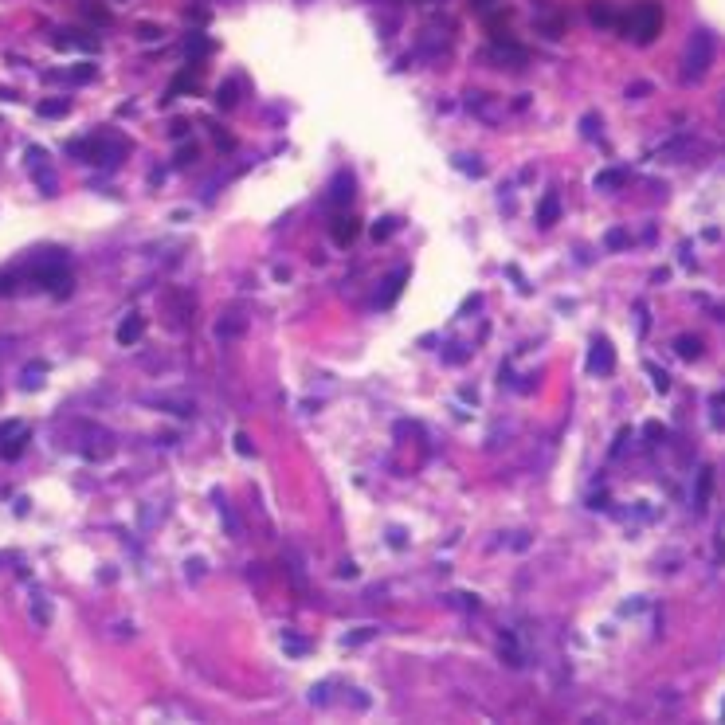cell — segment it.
<instances>
[{
  "mask_svg": "<svg viewBox=\"0 0 725 725\" xmlns=\"http://www.w3.org/2000/svg\"><path fill=\"white\" fill-rule=\"evenodd\" d=\"M713 63V40L710 32H694L690 43H686V55H682V79L686 82H698Z\"/></svg>",
  "mask_w": 725,
  "mask_h": 725,
  "instance_id": "6da1fadb",
  "label": "cell"
},
{
  "mask_svg": "<svg viewBox=\"0 0 725 725\" xmlns=\"http://www.w3.org/2000/svg\"><path fill=\"white\" fill-rule=\"evenodd\" d=\"M658 24H663L658 4H639V8H635V16L628 20V32H631V40L647 43V40H655V36H658Z\"/></svg>",
  "mask_w": 725,
  "mask_h": 725,
  "instance_id": "7a4b0ae2",
  "label": "cell"
},
{
  "mask_svg": "<svg viewBox=\"0 0 725 725\" xmlns=\"http://www.w3.org/2000/svg\"><path fill=\"white\" fill-rule=\"evenodd\" d=\"M612 365H616V353H612V345L604 342V337H596L589 349V372L592 377H608L612 372Z\"/></svg>",
  "mask_w": 725,
  "mask_h": 725,
  "instance_id": "3957f363",
  "label": "cell"
},
{
  "mask_svg": "<svg viewBox=\"0 0 725 725\" xmlns=\"http://www.w3.org/2000/svg\"><path fill=\"white\" fill-rule=\"evenodd\" d=\"M141 333H145V318L141 314H126L122 326H118V345H134Z\"/></svg>",
  "mask_w": 725,
  "mask_h": 725,
  "instance_id": "277c9868",
  "label": "cell"
},
{
  "mask_svg": "<svg viewBox=\"0 0 725 725\" xmlns=\"http://www.w3.org/2000/svg\"><path fill=\"white\" fill-rule=\"evenodd\" d=\"M710 486H713V471L710 466H702L698 490H694V510H706V502H710Z\"/></svg>",
  "mask_w": 725,
  "mask_h": 725,
  "instance_id": "5b68a950",
  "label": "cell"
},
{
  "mask_svg": "<svg viewBox=\"0 0 725 725\" xmlns=\"http://www.w3.org/2000/svg\"><path fill=\"white\" fill-rule=\"evenodd\" d=\"M349 196H353V177H349V173H337V180H333V192H329V200H333V204H345Z\"/></svg>",
  "mask_w": 725,
  "mask_h": 725,
  "instance_id": "8992f818",
  "label": "cell"
},
{
  "mask_svg": "<svg viewBox=\"0 0 725 725\" xmlns=\"http://www.w3.org/2000/svg\"><path fill=\"white\" fill-rule=\"evenodd\" d=\"M557 212H561V196H557V192H549L545 200H541V212H537V216H541V228L557 224Z\"/></svg>",
  "mask_w": 725,
  "mask_h": 725,
  "instance_id": "52a82bcc",
  "label": "cell"
},
{
  "mask_svg": "<svg viewBox=\"0 0 725 725\" xmlns=\"http://www.w3.org/2000/svg\"><path fill=\"white\" fill-rule=\"evenodd\" d=\"M67 110H71L67 98H43L40 102V118H63Z\"/></svg>",
  "mask_w": 725,
  "mask_h": 725,
  "instance_id": "ba28073f",
  "label": "cell"
},
{
  "mask_svg": "<svg viewBox=\"0 0 725 725\" xmlns=\"http://www.w3.org/2000/svg\"><path fill=\"white\" fill-rule=\"evenodd\" d=\"M353 235H357V219L353 216H342L337 224H333V239H337V243H353Z\"/></svg>",
  "mask_w": 725,
  "mask_h": 725,
  "instance_id": "9c48e42d",
  "label": "cell"
},
{
  "mask_svg": "<svg viewBox=\"0 0 725 725\" xmlns=\"http://www.w3.org/2000/svg\"><path fill=\"white\" fill-rule=\"evenodd\" d=\"M55 47H59V51H71V47H75V51H95L98 43L95 40H79V36H75V40H71V36H55Z\"/></svg>",
  "mask_w": 725,
  "mask_h": 725,
  "instance_id": "30bf717a",
  "label": "cell"
},
{
  "mask_svg": "<svg viewBox=\"0 0 725 725\" xmlns=\"http://www.w3.org/2000/svg\"><path fill=\"white\" fill-rule=\"evenodd\" d=\"M674 353L686 357V361H694V357L702 353V342L698 337H678V342H674Z\"/></svg>",
  "mask_w": 725,
  "mask_h": 725,
  "instance_id": "8fae6325",
  "label": "cell"
},
{
  "mask_svg": "<svg viewBox=\"0 0 725 725\" xmlns=\"http://www.w3.org/2000/svg\"><path fill=\"white\" fill-rule=\"evenodd\" d=\"M623 180H628L623 169H604L600 177H596V189H616V185H623Z\"/></svg>",
  "mask_w": 725,
  "mask_h": 725,
  "instance_id": "7c38bea8",
  "label": "cell"
},
{
  "mask_svg": "<svg viewBox=\"0 0 725 725\" xmlns=\"http://www.w3.org/2000/svg\"><path fill=\"white\" fill-rule=\"evenodd\" d=\"M189 86H192V67H189V71H180L177 79H173V86H169V95H185Z\"/></svg>",
  "mask_w": 725,
  "mask_h": 725,
  "instance_id": "4fadbf2b",
  "label": "cell"
},
{
  "mask_svg": "<svg viewBox=\"0 0 725 725\" xmlns=\"http://www.w3.org/2000/svg\"><path fill=\"white\" fill-rule=\"evenodd\" d=\"M592 20H596L600 27H608L612 20H616V12H612V8H604V4H592Z\"/></svg>",
  "mask_w": 725,
  "mask_h": 725,
  "instance_id": "5bb4252c",
  "label": "cell"
},
{
  "mask_svg": "<svg viewBox=\"0 0 725 725\" xmlns=\"http://www.w3.org/2000/svg\"><path fill=\"white\" fill-rule=\"evenodd\" d=\"M71 79L75 82H91L95 79V67H91V63H79V67H71Z\"/></svg>",
  "mask_w": 725,
  "mask_h": 725,
  "instance_id": "9a60e30c",
  "label": "cell"
},
{
  "mask_svg": "<svg viewBox=\"0 0 725 725\" xmlns=\"http://www.w3.org/2000/svg\"><path fill=\"white\" fill-rule=\"evenodd\" d=\"M235 98H239V95H235V86H232V82H224V86H219V98H216V102H219V106H235Z\"/></svg>",
  "mask_w": 725,
  "mask_h": 725,
  "instance_id": "2e32d148",
  "label": "cell"
},
{
  "mask_svg": "<svg viewBox=\"0 0 725 725\" xmlns=\"http://www.w3.org/2000/svg\"><path fill=\"white\" fill-rule=\"evenodd\" d=\"M157 36H161V27L157 24H137V40L150 43V40H157Z\"/></svg>",
  "mask_w": 725,
  "mask_h": 725,
  "instance_id": "e0dca14e",
  "label": "cell"
},
{
  "mask_svg": "<svg viewBox=\"0 0 725 725\" xmlns=\"http://www.w3.org/2000/svg\"><path fill=\"white\" fill-rule=\"evenodd\" d=\"M608 247H628V235L623 232H608V239H604Z\"/></svg>",
  "mask_w": 725,
  "mask_h": 725,
  "instance_id": "ac0fdd59",
  "label": "cell"
},
{
  "mask_svg": "<svg viewBox=\"0 0 725 725\" xmlns=\"http://www.w3.org/2000/svg\"><path fill=\"white\" fill-rule=\"evenodd\" d=\"M651 377H655V388H658V392H667V388H671V384H667V377H663V369H655V365H651Z\"/></svg>",
  "mask_w": 725,
  "mask_h": 725,
  "instance_id": "d6986e66",
  "label": "cell"
},
{
  "mask_svg": "<svg viewBox=\"0 0 725 725\" xmlns=\"http://www.w3.org/2000/svg\"><path fill=\"white\" fill-rule=\"evenodd\" d=\"M628 95H631V98H643V95H651V82H635V86H631Z\"/></svg>",
  "mask_w": 725,
  "mask_h": 725,
  "instance_id": "ffe728a7",
  "label": "cell"
},
{
  "mask_svg": "<svg viewBox=\"0 0 725 725\" xmlns=\"http://www.w3.org/2000/svg\"><path fill=\"white\" fill-rule=\"evenodd\" d=\"M388 232H392V219H384V224H377V228H372V235H377V239H384Z\"/></svg>",
  "mask_w": 725,
  "mask_h": 725,
  "instance_id": "44dd1931",
  "label": "cell"
},
{
  "mask_svg": "<svg viewBox=\"0 0 725 725\" xmlns=\"http://www.w3.org/2000/svg\"><path fill=\"white\" fill-rule=\"evenodd\" d=\"M459 169H463V173H471V177H475V173H482L479 165H475V161H466V157H459Z\"/></svg>",
  "mask_w": 725,
  "mask_h": 725,
  "instance_id": "7402d4cb",
  "label": "cell"
},
{
  "mask_svg": "<svg viewBox=\"0 0 725 725\" xmlns=\"http://www.w3.org/2000/svg\"><path fill=\"white\" fill-rule=\"evenodd\" d=\"M169 134H173V137H185V134H189V122H173V130H169Z\"/></svg>",
  "mask_w": 725,
  "mask_h": 725,
  "instance_id": "603a6c76",
  "label": "cell"
},
{
  "mask_svg": "<svg viewBox=\"0 0 725 725\" xmlns=\"http://www.w3.org/2000/svg\"><path fill=\"white\" fill-rule=\"evenodd\" d=\"M475 4H479V8H490V4H494V0H475Z\"/></svg>",
  "mask_w": 725,
  "mask_h": 725,
  "instance_id": "cb8c5ba5",
  "label": "cell"
},
{
  "mask_svg": "<svg viewBox=\"0 0 725 725\" xmlns=\"http://www.w3.org/2000/svg\"><path fill=\"white\" fill-rule=\"evenodd\" d=\"M722 713H725V710H722Z\"/></svg>",
  "mask_w": 725,
  "mask_h": 725,
  "instance_id": "d4e9b609",
  "label": "cell"
}]
</instances>
